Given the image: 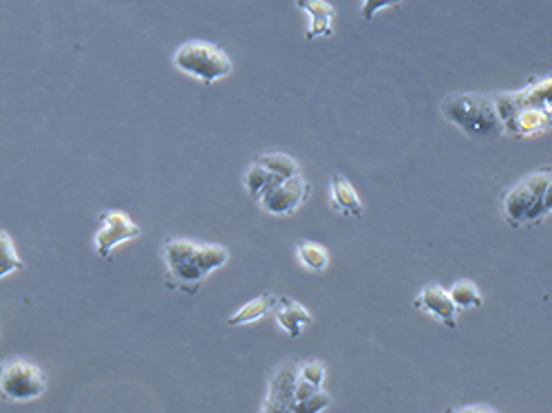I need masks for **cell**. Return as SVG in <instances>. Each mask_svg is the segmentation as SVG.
I'll list each match as a JSON object with an SVG mask.
<instances>
[{"label":"cell","mask_w":552,"mask_h":413,"mask_svg":"<svg viewBox=\"0 0 552 413\" xmlns=\"http://www.w3.org/2000/svg\"><path fill=\"white\" fill-rule=\"evenodd\" d=\"M329 405H332V396H329V393L325 392V389H319V392H316L314 396H310L305 402H303L301 411H298V413H305V411L307 413H319V411L327 409Z\"/></svg>","instance_id":"cell-20"},{"label":"cell","mask_w":552,"mask_h":413,"mask_svg":"<svg viewBox=\"0 0 552 413\" xmlns=\"http://www.w3.org/2000/svg\"><path fill=\"white\" fill-rule=\"evenodd\" d=\"M329 208L347 219L363 217V202H360L359 190L345 175H334L329 179Z\"/></svg>","instance_id":"cell-11"},{"label":"cell","mask_w":552,"mask_h":413,"mask_svg":"<svg viewBox=\"0 0 552 413\" xmlns=\"http://www.w3.org/2000/svg\"><path fill=\"white\" fill-rule=\"evenodd\" d=\"M162 258H164L166 270V288L194 297L201 290L203 281L230 261V252L219 243L169 239L162 246Z\"/></svg>","instance_id":"cell-1"},{"label":"cell","mask_w":552,"mask_h":413,"mask_svg":"<svg viewBox=\"0 0 552 413\" xmlns=\"http://www.w3.org/2000/svg\"><path fill=\"white\" fill-rule=\"evenodd\" d=\"M442 115L473 142H495L506 131L495 95L453 93L442 99Z\"/></svg>","instance_id":"cell-2"},{"label":"cell","mask_w":552,"mask_h":413,"mask_svg":"<svg viewBox=\"0 0 552 413\" xmlns=\"http://www.w3.org/2000/svg\"><path fill=\"white\" fill-rule=\"evenodd\" d=\"M400 3L402 0H363V4H360V16H363L365 20H374V16L378 12H382V9H393Z\"/></svg>","instance_id":"cell-21"},{"label":"cell","mask_w":552,"mask_h":413,"mask_svg":"<svg viewBox=\"0 0 552 413\" xmlns=\"http://www.w3.org/2000/svg\"><path fill=\"white\" fill-rule=\"evenodd\" d=\"M276 303H279V297H274V294H261V297L243 303L225 323H228L230 328H243V325L256 323V321L265 319L270 312H274Z\"/></svg>","instance_id":"cell-13"},{"label":"cell","mask_w":552,"mask_h":413,"mask_svg":"<svg viewBox=\"0 0 552 413\" xmlns=\"http://www.w3.org/2000/svg\"><path fill=\"white\" fill-rule=\"evenodd\" d=\"M47 374L27 358H9L0 374L3 396L12 402L38 401L47 392Z\"/></svg>","instance_id":"cell-5"},{"label":"cell","mask_w":552,"mask_h":413,"mask_svg":"<svg viewBox=\"0 0 552 413\" xmlns=\"http://www.w3.org/2000/svg\"><path fill=\"white\" fill-rule=\"evenodd\" d=\"M256 162H261L264 166H268L274 175H279L280 179H289V177L301 175V166L294 160L292 155H285V153H264V155H256Z\"/></svg>","instance_id":"cell-17"},{"label":"cell","mask_w":552,"mask_h":413,"mask_svg":"<svg viewBox=\"0 0 552 413\" xmlns=\"http://www.w3.org/2000/svg\"><path fill=\"white\" fill-rule=\"evenodd\" d=\"M296 258L305 270L320 272L327 270L329 266V252L323 243H316V242H298L296 243Z\"/></svg>","instance_id":"cell-15"},{"label":"cell","mask_w":552,"mask_h":413,"mask_svg":"<svg viewBox=\"0 0 552 413\" xmlns=\"http://www.w3.org/2000/svg\"><path fill=\"white\" fill-rule=\"evenodd\" d=\"M451 298L458 306L460 312H470V310H479L484 306V297L479 292L477 283L470 279H460L455 281L453 285L449 288Z\"/></svg>","instance_id":"cell-16"},{"label":"cell","mask_w":552,"mask_h":413,"mask_svg":"<svg viewBox=\"0 0 552 413\" xmlns=\"http://www.w3.org/2000/svg\"><path fill=\"white\" fill-rule=\"evenodd\" d=\"M272 314L276 325H279L280 331H283L285 336H289V338H298V336L303 334V330L310 328V325L314 323L311 312L289 297H279V303H276Z\"/></svg>","instance_id":"cell-12"},{"label":"cell","mask_w":552,"mask_h":413,"mask_svg":"<svg viewBox=\"0 0 552 413\" xmlns=\"http://www.w3.org/2000/svg\"><path fill=\"white\" fill-rule=\"evenodd\" d=\"M142 237V228L124 210H104L99 215V228L93 234V248L99 258H111L117 246Z\"/></svg>","instance_id":"cell-6"},{"label":"cell","mask_w":552,"mask_h":413,"mask_svg":"<svg viewBox=\"0 0 552 413\" xmlns=\"http://www.w3.org/2000/svg\"><path fill=\"white\" fill-rule=\"evenodd\" d=\"M298 374L305 383L314 385V387H323L325 383V365L319 361H305L298 362Z\"/></svg>","instance_id":"cell-19"},{"label":"cell","mask_w":552,"mask_h":413,"mask_svg":"<svg viewBox=\"0 0 552 413\" xmlns=\"http://www.w3.org/2000/svg\"><path fill=\"white\" fill-rule=\"evenodd\" d=\"M279 181H283V179H280L279 175H274L268 166H264L256 160L248 166L246 172H243V188H246V193L250 195L255 202H259L261 195H264L265 190L272 188V186L279 184Z\"/></svg>","instance_id":"cell-14"},{"label":"cell","mask_w":552,"mask_h":413,"mask_svg":"<svg viewBox=\"0 0 552 413\" xmlns=\"http://www.w3.org/2000/svg\"><path fill=\"white\" fill-rule=\"evenodd\" d=\"M414 307L418 312H422L429 319L438 321L440 325H445L446 330H458L460 323V310L458 306L451 298L449 290H445L438 283H427L418 292V297L414 298Z\"/></svg>","instance_id":"cell-8"},{"label":"cell","mask_w":552,"mask_h":413,"mask_svg":"<svg viewBox=\"0 0 552 413\" xmlns=\"http://www.w3.org/2000/svg\"><path fill=\"white\" fill-rule=\"evenodd\" d=\"M175 69L203 84H215L234 71L228 53L208 40H188L173 53Z\"/></svg>","instance_id":"cell-4"},{"label":"cell","mask_w":552,"mask_h":413,"mask_svg":"<svg viewBox=\"0 0 552 413\" xmlns=\"http://www.w3.org/2000/svg\"><path fill=\"white\" fill-rule=\"evenodd\" d=\"M25 261L18 257V250L13 246V239L9 233H0V279L13 274V272L22 270Z\"/></svg>","instance_id":"cell-18"},{"label":"cell","mask_w":552,"mask_h":413,"mask_svg":"<svg viewBox=\"0 0 552 413\" xmlns=\"http://www.w3.org/2000/svg\"><path fill=\"white\" fill-rule=\"evenodd\" d=\"M501 212L513 228L541 224L552 215V168L531 172L501 197Z\"/></svg>","instance_id":"cell-3"},{"label":"cell","mask_w":552,"mask_h":413,"mask_svg":"<svg viewBox=\"0 0 552 413\" xmlns=\"http://www.w3.org/2000/svg\"><path fill=\"white\" fill-rule=\"evenodd\" d=\"M455 411H493V409H488V407H482V409H479V407L475 405V407H464V409H455Z\"/></svg>","instance_id":"cell-22"},{"label":"cell","mask_w":552,"mask_h":413,"mask_svg":"<svg viewBox=\"0 0 552 413\" xmlns=\"http://www.w3.org/2000/svg\"><path fill=\"white\" fill-rule=\"evenodd\" d=\"M298 362H285L274 371L261 411H292L298 387Z\"/></svg>","instance_id":"cell-9"},{"label":"cell","mask_w":552,"mask_h":413,"mask_svg":"<svg viewBox=\"0 0 552 413\" xmlns=\"http://www.w3.org/2000/svg\"><path fill=\"white\" fill-rule=\"evenodd\" d=\"M310 190H311L310 181H307L301 172V175L279 181V184L272 186V188L265 190L256 203H259L261 210L268 212V215L289 217L305 206L307 199H310Z\"/></svg>","instance_id":"cell-7"},{"label":"cell","mask_w":552,"mask_h":413,"mask_svg":"<svg viewBox=\"0 0 552 413\" xmlns=\"http://www.w3.org/2000/svg\"><path fill=\"white\" fill-rule=\"evenodd\" d=\"M296 7L305 12L307 31L305 40L329 38L334 36V18H336V7L329 0H296Z\"/></svg>","instance_id":"cell-10"}]
</instances>
